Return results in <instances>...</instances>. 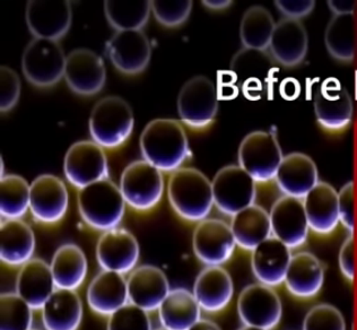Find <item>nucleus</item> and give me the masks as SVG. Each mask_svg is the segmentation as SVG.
Segmentation results:
<instances>
[{
  "label": "nucleus",
  "mask_w": 357,
  "mask_h": 330,
  "mask_svg": "<svg viewBox=\"0 0 357 330\" xmlns=\"http://www.w3.org/2000/svg\"><path fill=\"white\" fill-rule=\"evenodd\" d=\"M144 160L162 172H174L189 156L183 126L174 119H155L144 128L139 140Z\"/></svg>",
  "instance_id": "nucleus-1"
},
{
  "label": "nucleus",
  "mask_w": 357,
  "mask_h": 330,
  "mask_svg": "<svg viewBox=\"0 0 357 330\" xmlns=\"http://www.w3.org/2000/svg\"><path fill=\"white\" fill-rule=\"evenodd\" d=\"M167 197L171 207L182 220L199 223L208 218L214 204L209 179L194 167H180L172 173Z\"/></svg>",
  "instance_id": "nucleus-2"
},
{
  "label": "nucleus",
  "mask_w": 357,
  "mask_h": 330,
  "mask_svg": "<svg viewBox=\"0 0 357 330\" xmlns=\"http://www.w3.org/2000/svg\"><path fill=\"white\" fill-rule=\"evenodd\" d=\"M77 204L82 220L101 232L119 227L127 205L120 187L109 179L81 189Z\"/></svg>",
  "instance_id": "nucleus-3"
},
{
  "label": "nucleus",
  "mask_w": 357,
  "mask_h": 330,
  "mask_svg": "<svg viewBox=\"0 0 357 330\" xmlns=\"http://www.w3.org/2000/svg\"><path fill=\"white\" fill-rule=\"evenodd\" d=\"M134 125V113L128 102L119 96H107L93 107L89 128L93 142L103 149H116L130 137Z\"/></svg>",
  "instance_id": "nucleus-4"
},
{
  "label": "nucleus",
  "mask_w": 357,
  "mask_h": 330,
  "mask_svg": "<svg viewBox=\"0 0 357 330\" xmlns=\"http://www.w3.org/2000/svg\"><path fill=\"white\" fill-rule=\"evenodd\" d=\"M66 59L59 42L34 38L22 56V70L34 87H54L65 77Z\"/></svg>",
  "instance_id": "nucleus-5"
},
{
  "label": "nucleus",
  "mask_w": 357,
  "mask_h": 330,
  "mask_svg": "<svg viewBox=\"0 0 357 330\" xmlns=\"http://www.w3.org/2000/svg\"><path fill=\"white\" fill-rule=\"evenodd\" d=\"M119 187L126 204L131 209L138 211H151L163 196V174L145 160H138L131 162L123 170Z\"/></svg>",
  "instance_id": "nucleus-6"
},
{
  "label": "nucleus",
  "mask_w": 357,
  "mask_h": 330,
  "mask_svg": "<svg viewBox=\"0 0 357 330\" xmlns=\"http://www.w3.org/2000/svg\"><path fill=\"white\" fill-rule=\"evenodd\" d=\"M238 158V165L256 182H267L275 179L284 155L275 134L257 130L242 140Z\"/></svg>",
  "instance_id": "nucleus-7"
},
{
  "label": "nucleus",
  "mask_w": 357,
  "mask_h": 330,
  "mask_svg": "<svg viewBox=\"0 0 357 330\" xmlns=\"http://www.w3.org/2000/svg\"><path fill=\"white\" fill-rule=\"evenodd\" d=\"M256 183V180L240 165L222 167L211 181L215 206L220 213L233 218L255 205Z\"/></svg>",
  "instance_id": "nucleus-8"
},
{
  "label": "nucleus",
  "mask_w": 357,
  "mask_h": 330,
  "mask_svg": "<svg viewBox=\"0 0 357 330\" xmlns=\"http://www.w3.org/2000/svg\"><path fill=\"white\" fill-rule=\"evenodd\" d=\"M238 318L244 326L273 330L283 317V304L274 287L262 283L247 285L236 302Z\"/></svg>",
  "instance_id": "nucleus-9"
},
{
  "label": "nucleus",
  "mask_w": 357,
  "mask_h": 330,
  "mask_svg": "<svg viewBox=\"0 0 357 330\" xmlns=\"http://www.w3.org/2000/svg\"><path fill=\"white\" fill-rule=\"evenodd\" d=\"M178 111L185 125L195 129L205 128L218 114V87L206 76L190 78L178 93Z\"/></svg>",
  "instance_id": "nucleus-10"
},
{
  "label": "nucleus",
  "mask_w": 357,
  "mask_h": 330,
  "mask_svg": "<svg viewBox=\"0 0 357 330\" xmlns=\"http://www.w3.org/2000/svg\"><path fill=\"white\" fill-rule=\"evenodd\" d=\"M65 176L70 185L79 190L87 186L109 179V164L102 146L91 140L73 144L66 153Z\"/></svg>",
  "instance_id": "nucleus-11"
},
{
  "label": "nucleus",
  "mask_w": 357,
  "mask_h": 330,
  "mask_svg": "<svg viewBox=\"0 0 357 330\" xmlns=\"http://www.w3.org/2000/svg\"><path fill=\"white\" fill-rule=\"evenodd\" d=\"M236 246L231 225L224 220L206 218L195 227L192 249L205 267L225 265L232 258Z\"/></svg>",
  "instance_id": "nucleus-12"
},
{
  "label": "nucleus",
  "mask_w": 357,
  "mask_h": 330,
  "mask_svg": "<svg viewBox=\"0 0 357 330\" xmlns=\"http://www.w3.org/2000/svg\"><path fill=\"white\" fill-rule=\"evenodd\" d=\"M140 247L137 239L130 231L116 227L102 233L96 244V260L102 271L118 274H130L138 267Z\"/></svg>",
  "instance_id": "nucleus-13"
},
{
  "label": "nucleus",
  "mask_w": 357,
  "mask_h": 330,
  "mask_svg": "<svg viewBox=\"0 0 357 330\" xmlns=\"http://www.w3.org/2000/svg\"><path fill=\"white\" fill-rule=\"evenodd\" d=\"M29 30L36 39L59 41L72 27L73 13L67 0H31L25 12Z\"/></svg>",
  "instance_id": "nucleus-14"
},
{
  "label": "nucleus",
  "mask_w": 357,
  "mask_h": 330,
  "mask_svg": "<svg viewBox=\"0 0 357 330\" xmlns=\"http://www.w3.org/2000/svg\"><path fill=\"white\" fill-rule=\"evenodd\" d=\"M68 205V190L58 177L42 174L31 183V214L39 223H58L67 214Z\"/></svg>",
  "instance_id": "nucleus-15"
},
{
  "label": "nucleus",
  "mask_w": 357,
  "mask_h": 330,
  "mask_svg": "<svg viewBox=\"0 0 357 330\" xmlns=\"http://www.w3.org/2000/svg\"><path fill=\"white\" fill-rule=\"evenodd\" d=\"M269 215L273 237L291 249H298L307 242L310 225L303 200L280 197L274 202Z\"/></svg>",
  "instance_id": "nucleus-16"
},
{
  "label": "nucleus",
  "mask_w": 357,
  "mask_h": 330,
  "mask_svg": "<svg viewBox=\"0 0 357 330\" xmlns=\"http://www.w3.org/2000/svg\"><path fill=\"white\" fill-rule=\"evenodd\" d=\"M65 80L78 96H96L107 81L105 61L89 49L73 50L66 59Z\"/></svg>",
  "instance_id": "nucleus-17"
},
{
  "label": "nucleus",
  "mask_w": 357,
  "mask_h": 330,
  "mask_svg": "<svg viewBox=\"0 0 357 330\" xmlns=\"http://www.w3.org/2000/svg\"><path fill=\"white\" fill-rule=\"evenodd\" d=\"M107 56L116 70L125 75H138L149 66L152 47L143 31L116 32L107 41Z\"/></svg>",
  "instance_id": "nucleus-18"
},
{
  "label": "nucleus",
  "mask_w": 357,
  "mask_h": 330,
  "mask_svg": "<svg viewBox=\"0 0 357 330\" xmlns=\"http://www.w3.org/2000/svg\"><path fill=\"white\" fill-rule=\"evenodd\" d=\"M313 105L317 121L327 130H342L353 119V100L336 78L331 77L322 83L317 91Z\"/></svg>",
  "instance_id": "nucleus-19"
},
{
  "label": "nucleus",
  "mask_w": 357,
  "mask_h": 330,
  "mask_svg": "<svg viewBox=\"0 0 357 330\" xmlns=\"http://www.w3.org/2000/svg\"><path fill=\"white\" fill-rule=\"evenodd\" d=\"M129 303L152 313L158 311L170 293L167 274L154 265H140L127 275Z\"/></svg>",
  "instance_id": "nucleus-20"
},
{
  "label": "nucleus",
  "mask_w": 357,
  "mask_h": 330,
  "mask_svg": "<svg viewBox=\"0 0 357 330\" xmlns=\"http://www.w3.org/2000/svg\"><path fill=\"white\" fill-rule=\"evenodd\" d=\"M129 303L127 276L102 271L93 277L86 289V304L93 313L109 318Z\"/></svg>",
  "instance_id": "nucleus-21"
},
{
  "label": "nucleus",
  "mask_w": 357,
  "mask_h": 330,
  "mask_svg": "<svg viewBox=\"0 0 357 330\" xmlns=\"http://www.w3.org/2000/svg\"><path fill=\"white\" fill-rule=\"evenodd\" d=\"M192 293L203 313H222L232 302L234 283L223 266H208L197 275Z\"/></svg>",
  "instance_id": "nucleus-22"
},
{
  "label": "nucleus",
  "mask_w": 357,
  "mask_h": 330,
  "mask_svg": "<svg viewBox=\"0 0 357 330\" xmlns=\"http://www.w3.org/2000/svg\"><path fill=\"white\" fill-rule=\"evenodd\" d=\"M292 257V249L271 235L251 251V271L258 282L280 286L284 284Z\"/></svg>",
  "instance_id": "nucleus-23"
},
{
  "label": "nucleus",
  "mask_w": 357,
  "mask_h": 330,
  "mask_svg": "<svg viewBox=\"0 0 357 330\" xmlns=\"http://www.w3.org/2000/svg\"><path fill=\"white\" fill-rule=\"evenodd\" d=\"M275 181L284 196L304 200L319 183L318 167L307 154L291 153L284 156Z\"/></svg>",
  "instance_id": "nucleus-24"
},
{
  "label": "nucleus",
  "mask_w": 357,
  "mask_h": 330,
  "mask_svg": "<svg viewBox=\"0 0 357 330\" xmlns=\"http://www.w3.org/2000/svg\"><path fill=\"white\" fill-rule=\"evenodd\" d=\"M56 290L50 264L43 259H31L18 269L15 293L30 304L34 311H40Z\"/></svg>",
  "instance_id": "nucleus-25"
},
{
  "label": "nucleus",
  "mask_w": 357,
  "mask_h": 330,
  "mask_svg": "<svg viewBox=\"0 0 357 330\" xmlns=\"http://www.w3.org/2000/svg\"><path fill=\"white\" fill-rule=\"evenodd\" d=\"M307 49L309 36L302 22L291 18L277 22L269 45L273 59L285 67H295L303 61Z\"/></svg>",
  "instance_id": "nucleus-26"
},
{
  "label": "nucleus",
  "mask_w": 357,
  "mask_h": 330,
  "mask_svg": "<svg viewBox=\"0 0 357 330\" xmlns=\"http://www.w3.org/2000/svg\"><path fill=\"white\" fill-rule=\"evenodd\" d=\"M325 283V267L318 257L307 251L293 255L286 273V290L298 299H311L318 295Z\"/></svg>",
  "instance_id": "nucleus-27"
},
{
  "label": "nucleus",
  "mask_w": 357,
  "mask_h": 330,
  "mask_svg": "<svg viewBox=\"0 0 357 330\" xmlns=\"http://www.w3.org/2000/svg\"><path fill=\"white\" fill-rule=\"evenodd\" d=\"M43 330H79L84 303L77 291L57 289L40 310Z\"/></svg>",
  "instance_id": "nucleus-28"
},
{
  "label": "nucleus",
  "mask_w": 357,
  "mask_h": 330,
  "mask_svg": "<svg viewBox=\"0 0 357 330\" xmlns=\"http://www.w3.org/2000/svg\"><path fill=\"white\" fill-rule=\"evenodd\" d=\"M303 204L310 230L317 234H331L340 223L338 193L327 182L319 181L304 198Z\"/></svg>",
  "instance_id": "nucleus-29"
},
{
  "label": "nucleus",
  "mask_w": 357,
  "mask_h": 330,
  "mask_svg": "<svg viewBox=\"0 0 357 330\" xmlns=\"http://www.w3.org/2000/svg\"><path fill=\"white\" fill-rule=\"evenodd\" d=\"M36 235L22 220H3L0 225V259L5 265L22 267L36 251Z\"/></svg>",
  "instance_id": "nucleus-30"
},
{
  "label": "nucleus",
  "mask_w": 357,
  "mask_h": 330,
  "mask_svg": "<svg viewBox=\"0 0 357 330\" xmlns=\"http://www.w3.org/2000/svg\"><path fill=\"white\" fill-rule=\"evenodd\" d=\"M156 313L160 326L167 330H190L203 318L194 293L185 287L171 289Z\"/></svg>",
  "instance_id": "nucleus-31"
},
{
  "label": "nucleus",
  "mask_w": 357,
  "mask_h": 330,
  "mask_svg": "<svg viewBox=\"0 0 357 330\" xmlns=\"http://www.w3.org/2000/svg\"><path fill=\"white\" fill-rule=\"evenodd\" d=\"M50 267L57 289L77 291L89 275L86 255L75 243L60 246L51 259Z\"/></svg>",
  "instance_id": "nucleus-32"
},
{
  "label": "nucleus",
  "mask_w": 357,
  "mask_h": 330,
  "mask_svg": "<svg viewBox=\"0 0 357 330\" xmlns=\"http://www.w3.org/2000/svg\"><path fill=\"white\" fill-rule=\"evenodd\" d=\"M229 225L238 247L247 251H253L273 235L271 215L256 204L234 215Z\"/></svg>",
  "instance_id": "nucleus-33"
},
{
  "label": "nucleus",
  "mask_w": 357,
  "mask_h": 330,
  "mask_svg": "<svg viewBox=\"0 0 357 330\" xmlns=\"http://www.w3.org/2000/svg\"><path fill=\"white\" fill-rule=\"evenodd\" d=\"M328 52L340 61L354 60L357 52V22L355 14L333 15L325 32Z\"/></svg>",
  "instance_id": "nucleus-34"
},
{
  "label": "nucleus",
  "mask_w": 357,
  "mask_h": 330,
  "mask_svg": "<svg viewBox=\"0 0 357 330\" xmlns=\"http://www.w3.org/2000/svg\"><path fill=\"white\" fill-rule=\"evenodd\" d=\"M276 22L262 6H252L244 13L240 25V39L244 49L267 51L274 34Z\"/></svg>",
  "instance_id": "nucleus-35"
},
{
  "label": "nucleus",
  "mask_w": 357,
  "mask_h": 330,
  "mask_svg": "<svg viewBox=\"0 0 357 330\" xmlns=\"http://www.w3.org/2000/svg\"><path fill=\"white\" fill-rule=\"evenodd\" d=\"M152 12V1L137 0H107L105 3V17L116 32L142 31Z\"/></svg>",
  "instance_id": "nucleus-36"
},
{
  "label": "nucleus",
  "mask_w": 357,
  "mask_h": 330,
  "mask_svg": "<svg viewBox=\"0 0 357 330\" xmlns=\"http://www.w3.org/2000/svg\"><path fill=\"white\" fill-rule=\"evenodd\" d=\"M31 186L22 177L9 174L0 181V214L3 220H21L30 209Z\"/></svg>",
  "instance_id": "nucleus-37"
},
{
  "label": "nucleus",
  "mask_w": 357,
  "mask_h": 330,
  "mask_svg": "<svg viewBox=\"0 0 357 330\" xmlns=\"http://www.w3.org/2000/svg\"><path fill=\"white\" fill-rule=\"evenodd\" d=\"M34 309L15 293H3L0 297V330H31L34 322Z\"/></svg>",
  "instance_id": "nucleus-38"
},
{
  "label": "nucleus",
  "mask_w": 357,
  "mask_h": 330,
  "mask_svg": "<svg viewBox=\"0 0 357 330\" xmlns=\"http://www.w3.org/2000/svg\"><path fill=\"white\" fill-rule=\"evenodd\" d=\"M302 330H346L345 318L336 306L317 304L304 317Z\"/></svg>",
  "instance_id": "nucleus-39"
},
{
  "label": "nucleus",
  "mask_w": 357,
  "mask_h": 330,
  "mask_svg": "<svg viewBox=\"0 0 357 330\" xmlns=\"http://www.w3.org/2000/svg\"><path fill=\"white\" fill-rule=\"evenodd\" d=\"M107 319V330H154L149 313L131 303Z\"/></svg>",
  "instance_id": "nucleus-40"
},
{
  "label": "nucleus",
  "mask_w": 357,
  "mask_h": 330,
  "mask_svg": "<svg viewBox=\"0 0 357 330\" xmlns=\"http://www.w3.org/2000/svg\"><path fill=\"white\" fill-rule=\"evenodd\" d=\"M192 9L191 0H153L152 13L163 27H176L183 24Z\"/></svg>",
  "instance_id": "nucleus-41"
},
{
  "label": "nucleus",
  "mask_w": 357,
  "mask_h": 330,
  "mask_svg": "<svg viewBox=\"0 0 357 330\" xmlns=\"http://www.w3.org/2000/svg\"><path fill=\"white\" fill-rule=\"evenodd\" d=\"M21 96V80L13 69L0 68V110L8 112L17 105Z\"/></svg>",
  "instance_id": "nucleus-42"
},
{
  "label": "nucleus",
  "mask_w": 357,
  "mask_h": 330,
  "mask_svg": "<svg viewBox=\"0 0 357 330\" xmlns=\"http://www.w3.org/2000/svg\"><path fill=\"white\" fill-rule=\"evenodd\" d=\"M273 57L268 56L266 51L243 49L240 51L232 61V69L240 73H259L264 74L271 68Z\"/></svg>",
  "instance_id": "nucleus-43"
},
{
  "label": "nucleus",
  "mask_w": 357,
  "mask_h": 330,
  "mask_svg": "<svg viewBox=\"0 0 357 330\" xmlns=\"http://www.w3.org/2000/svg\"><path fill=\"white\" fill-rule=\"evenodd\" d=\"M338 209H340V223L349 232H354L355 226H356L354 182H347L338 191Z\"/></svg>",
  "instance_id": "nucleus-44"
},
{
  "label": "nucleus",
  "mask_w": 357,
  "mask_h": 330,
  "mask_svg": "<svg viewBox=\"0 0 357 330\" xmlns=\"http://www.w3.org/2000/svg\"><path fill=\"white\" fill-rule=\"evenodd\" d=\"M277 8L285 16V18L298 20L309 15L316 5L314 0H276Z\"/></svg>",
  "instance_id": "nucleus-45"
},
{
  "label": "nucleus",
  "mask_w": 357,
  "mask_h": 330,
  "mask_svg": "<svg viewBox=\"0 0 357 330\" xmlns=\"http://www.w3.org/2000/svg\"><path fill=\"white\" fill-rule=\"evenodd\" d=\"M338 264H340L342 274L349 280H354L356 275V265H355V240L353 237L346 239L340 247L338 253Z\"/></svg>",
  "instance_id": "nucleus-46"
},
{
  "label": "nucleus",
  "mask_w": 357,
  "mask_h": 330,
  "mask_svg": "<svg viewBox=\"0 0 357 330\" xmlns=\"http://www.w3.org/2000/svg\"><path fill=\"white\" fill-rule=\"evenodd\" d=\"M328 5L333 15L355 14L357 7V3L354 0H329Z\"/></svg>",
  "instance_id": "nucleus-47"
},
{
  "label": "nucleus",
  "mask_w": 357,
  "mask_h": 330,
  "mask_svg": "<svg viewBox=\"0 0 357 330\" xmlns=\"http://www.w3.org/2000/svg\"><path fill=\"white\" fill-rule=\"evenodd\" d=\"M190 330H222V328L211 319L202 318Z\"/></svg>",
  "instance_id": "nucleus-48"
},
{
  "label": "nucleus",
  "mask_w": 357,
  "mask_h": 330,
  "mask_svg": "<svg viewBox=\"0 0 357 330\" xmlns=\"http://www.w3.org/2000/svg\"><path fill=\"white\" fill-rule=\"evenodd\" d=\"M203 3L207 8L220 10V9L227 8L229 5H232V1H229V0H204Z\"/></svg>",
  "instance_id": "nucleus-49"
},
{
  "label": "nucleus",
  "mask_w": 357,
  "mask_h": 330,
  "mask_svg": "<svg viewBox=\"0 0 357 330\" xmlns=\"http://www.w3.org/2000/svg\"><path fill=\"white\" fill-rule=\"evenodd\" d=\"M238 330H265V329H261V328L251 327V326H244V324H242V327L238 328Z\"/></svg>",
  "instance_id": "nucleus-50"
},
{
  "label": "nucleus",
  "mask_w": 357,
  "mask_h": 330,
  "mask_svg": "<svg viewBox=\"0 0 357 330\" xmlns=\"http://www.w3.org/2000/svg\"><path fill=\"white\" fill-rule=\"evenodd\" d=\"M154 330H167V329H165V328L161 327V326H160V327H158V328H155Z\"/></svg>",
  "instance_id": "nucleus-51"
},
{
  "label": "nucleus",
  "mask_w": 357,
  "mask_h": 330,
  "mask_svg": "<svg viewBox=\"0 0 357 330\" xmlns=\"http://www.w3.org/2000/svg\"><path fill=\"white\" fill-rule=\"evenodd\" d=\"M31 330H41V329H36V328H33V329H31ZM43 330V329H42Z\"/></svg>",
  "instance_id": "nucleus-52"
}]
</instances>
